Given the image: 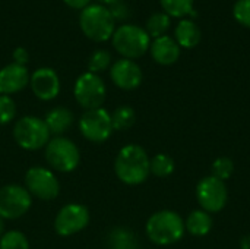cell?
I'll return each mask as SVG.
<instances>
[{"instance_id": "26", "label": "cell", "mask_w": 250, "mask_h": 249, "mask_svg": "<svg viewBox=\"0 0 250 249\" xmlns=\"http://www.w3.org/2000/svg\"><path fill=\"white\" fill-rule=\"evenodd\" d=\"M110 63H111V54L107 50H95L88 60V72L98 75L100 72L108 69Z\"/></svg>"}, {"instance_id": "31", "label": "cell", "mask_w": 250, "mask_h": 249, "mask_svg": "<svg viewBox=\"0 0 250 249\" xmlns=\"http://www.w3.org/2000/svg\"><path fill=\"white\" fill-rule=\"evenodd\" d=\"M13 63H16V65H21V66H25L26 63H28V60H29V54H28V51H26V48H23V47H16L15 50H13Z\"/></svg>"}, {"instance_id": "1", "label": "cell", "mask_w": 250, "mask_h": 249, "mask_svg": "<svg viewBox=\"0 0 250 249\" xmlns=\"http://www.w3.org/2000/svg\"><path fill=\"white\" fill-rule=\"evenodd\" d=\"M151 158L146 151L141 145H126L123 147L116 157L114 172L117 178L126 185H141L144 183L151 170H149Z\"/></svg>"}, {"instance_id": "29", "label": "cell", "mask_w": 250, "mask_h": 249, "mask_svg": "<svg viewBox=\"0 0 250 249\" xmlns=\"http://www.w3.org/2000/svg\"><path fill=\"white\" fill-rule=\"evenodd\" d=\"M233 16L240 25L250 28V0H237L233 6Z\"/></svg>"}, {"instance_id": "4", "label": "cell", "mask_w": 250, "mask_h": 249, "mask_svg": "<svg viewBox=\"0 0 250 249\" xmlns=\"http://www.w3.org/2000/svg\"><path fill=\"white\" fill-rule=\"evenodd\" d=\"M111 44L114 50L123 56V59L135 60L142 57L149 50L151 37L144 28L133 23H125L114 31Z\"/></svg>"}, {"instance_id": "13", "label": "cell", "mask_w": 250, "mask_h": 249, "mask_svg": "<svg viewBox=\"0 0 250 249\" xmlns=\"http://www.w3.org/2000/svg\"><path fill=\"white\" fill-rule=\"evenodd\" d=\"M110 78L116 87L125 91L136 90L142 84V69L139 65L129 59H119L110 68Z\"/></svg>"}, {"instance_id": "10", "label": "cell", "mask_w": 250, "mask_h": 249, "mask_svg": "<svg viewBox=\"0 0 250 249\" xmlns=\"http://www.w3.org/2000/svg\"><path fill=\"white\" fill-rule=\"evenodd\" d=\"M32 204V197L26 188L21 185H6L0 188V217L15 220L28 213Z\"/></svg>"}, {"instance_id": "9", "label": "cell", "mask_w": 250, "mask_h": 249, "mask_svg": "<svg viewBox=\"0 0 250 249\" xmlns=\"http://www.w3.org/2000/svg\"><path fill=\"white\" fill-rule=\"evenodd\" d=\"M196 200L201 210L212 214L224 210L229 201V192L226 182L217 179L215 176L202 178L196 185Z\"/></svg>"}, {"instance_id": "30", "label": "cell", "mask_w": 250, "mask_h": 249, "mask_svg": "<svg viewBox=\"0 0 250 249\" xmlns=\"http://www.w3.org/2000/svg\"><path fill=\"white\" fill-rule=\"evenodd\" d=\"M110 12H111L113 18H114L116 21H123V19H126V18L129 16V9H127V6H126L125 3H122L120 0H117L116 3L111 4Z\"/></svg>"}, {"instance_id": "15", "label": "cell", "mask_w": 250, "mask_h": 249, "mask_svg": "<svg viewBox=\"0 0 250 249\" xmlns=\"http://www.w3.org/2000/svg\"><path fill=\"white\" fill-rule=\"evenodd\" d=\"M29 73L26 66H21L16 63L6 65L0 69V94L12 95L22 91L29 84Z\"/></svg>"}, {"instance_id": "19", "label": "cell", "mask_w": 250, "mask_h": 249, "mask_svg": "<svg viewBox=\"0 0 250 249\" xmlns=\"http://www.w3.org/2000/svg\"><path fill=\"white\" fill-rule=\"evenodd\" d=\"M212 225H214V220H212L211 214L204 210L192 211L188 216V219L185 220V229L190 235L198 236V238L207 236L212 230Z\"/></svg>"}, {"instance_id": "34", "label": "cell", "mask_w": 250, "mask_h": 249, "mask_svg": "<svg viewBox=\"0 0 250 249\" xmlns=\"http://www.w3.org/2000/svg\"><path fill=\"white\" fill-rule=\"evenodd\" d=\"M98 1V4H103V6H105V4H113V3H116L117 0H97Z\"/></svg>"}, {"instance_id": "16", "label": "cell", "mask_w": 250, "mask_h": 249, "mask_svg": "<svg viewBox=\"0 0 250 249\" xmlns=\"http://www.w3.org/2000/svg\"><path fill=\"white\" fill-rule=\"evenodd\" d=\"M149 51L152 59L161 66L174 65L180 57V45L170 35L154 38V41L149 45Z\"/></svg>"}, {"instance_id": "32", "label": "cell", "mask_w": 250, "mask_h": 249, "mask_svg": "<svg viewBox=\"0 0 250 249\" xmlns=\"http://www.w3.org/2000/svg\"><path fill=\"white\" fill-rule=\"evenodd\" d=\"M69 7L72 9H78V10H83L86 6L91 4V0H63Z\"/></svg>"}, {"instance_id": "14", "label": "cell", "mask_w": 250, "mask_h": 249, "mask_svg": "<svg viewBox=\"0 0 250 249\" xmlns=\"http://www.w3.org/2000/svg\"><path fill=\"white\" fill-rule=\"evenodd\" d=\"M29 85L37 98L42 101L54 100L60 92V79L54 69L40 68L29 76Z\"/></svg>"}, {"instance_id": "3", "label": "cell", "mask_w": 250, "mask_h": 249, "mask_svg": "<svg viewBox=\"0 0 250 249\" xmlns=\"http://www.w3.org/2000/svg\"><path fill=\"white\" fill-rule=\"evenodd\" d=\"M79 26L89 40L103 43L113 37L116 31V19L108 7L97 3L81 10Z\"/></svg>"}, {"instance_id": "27", "label": "cell", "mask_w": 250, "mask_h": 249, "mask_svg": "<svg viewBox=\"0 0 250 249\" xmlns=\"http://www.w3.org/2000/svg\"><path fill=\"white\" fill-rule=\"evenodd\" d=\"M211 169H212V176L226 182L234 173V163L229 157H218L217 160H214Z\"/></svg>"}, {"instance_id": "28", "label": "cell", "mask_w": 250, "mask_h": 249, "mask_svg": "<svg viewBox=\"0 0 250 249\" xmlns=\"http://www.w3.org/2000/svg\"><path fill=\"white\" fill-rule=\"evenodd\" d=\"M16 116V106L10 95L0 94V126L10 123Z\"/></svg>"}, {"instance_id": "24", "label": "cell", "mask_w": 250, "mask_h": 249, "mask_svg": "<svg viewBox=\"0 0 250 249\" xmlns=\"http://www.w3.org/2000/svg\"><path fill=\"white\" fill-rule=\"evenodd\" d=\"M174 160L167 154H157L151 158L149 170L157 178H168L174 172Z\"/></svg>"}, {"instance_id": "6", "label": "cell", "mask_w": 250, "mask_h": 249, "mask_svg": "<svg viewBox=\"0 0 250 249\" xmlns=\"http://www.w3.org/2000/svg\"><path fill=\"white\" fill-rule=\"evenodd\" d=\"M44 157L48 166L57 172L69 173L73 172L81 161L79 148L73 141L64 136H54L45 145Z\"/></svg>"}, {"instance_id": "21", "label": "cell", "mask_w": 250, "mask_h": 249, "mask_svg": "<svg viewBox=\"0 0 250 249\" xmlns=\"http://www.w3.org/2000/svg\"><path fill=\"white\" fill-rule=\"evenodd\" d=\"M136 122V113L130 106H119L111 113L113 131H127Z\"/></svg>"}, {"instance_id": "8", "label": "cell", "mask_w": 250, "mask_h": 249, "mask_svg": "<svg viewBox=\"0 0 250 249\" xmlns=\"http://www.w3.org/2000/svg\"><path fill=\"white\" fill-rule=\"evenodd\" d=\"M79 131L89 142H105L113 134L111 114L103 107L85 110V113L79 117Z\"/></svg>"}, {"instance_id": "23", "label": "cell", "mask_w": 250, "mask_h": 249, "mask_svg": "<svg viewBox=\"0 0 250 249\" xmlns=\"http://www.w3.org/2000/svg\"><path fill=\"white\" fill-rule=\"evenodd\" d=\"M195 0H160V4L170 18H185L192 13Z\"/></svg>"}, {"instance_id": "25", "label": "cell", "mask_w": 250, "mask_h": 249, "mask_svg": "<svg viewBox=\"0 0 250 249\" xmlns=\"http://www.w3.org/2000/svg\"><path fill=\"white\" fill-rule=\"evenodd\" d=\"M0 249H29V242L22 232L10 230L0 238Z\"/></svg>"}, {"instance_id": "18", "label": "cell", "mask_w": 250, "mask_h": 249, "mask_svg": "<svg viewBox=\"0 0 250 249\" xmlns=\"http://www.w3.org/2000/svg\"><path fill=\"white\" fill-rule=\"evenodd\" d=\"M44 122H45L50 134H53L56 136H60L62 134H64L72 126V123H73V113L67 107L59 106V107L51 109L45 114Z\"/></svg>"}, {"instance_id": "11", "label": "cell", "mask_w": 250, "mask_h": 249, "mask_svg": "<svg viewBox=\"0 0 250 249\" xmlns=\"http://www.w3.org/2000/svg\"><path fill=\"white\" fill-rule=\"evenodd\" d=\"M25 188L31 197L42 201H53L60 192L56 175L45 167H31L25 175Z\"/></svg>"}, {"instance_id": "35", "label": "cell", "mask_w": 250, "mask_h": 249, "mask_svg": "<svg viewBox=\"0 0 250 249\" xmlns=\"http://www.w3.org/2000/svg\"><path fill=\"white\" fill-rule=\"evenodd\" d=\"M4 235V222H3V219L0 217V238Z\"/></svg>"}, {"instance_id": "5", "label": "cell", "mask_w": 250, "mask_h": 249, "mask_svg": "<svg viewBox=\"0 0 250 249\" xmlns=\"http://www.w3.org/2000/svg\"><path fill=\"white\" fill-rule=\"evenodd\" d=\"M50 131L44 122L37 116H23L13 126L15 142L28 151H35L45 147L50 141Z\"/></svg>"}, {"instance_id": "12", "label": "cell", "mask_w": 250, "mask_h": 249, "mask_svg": "<svg viewBox=\"0 0 250 249\" xmlns=\"http://www.w3.org/2000/svg\"><path fill=\"white\" fill-rule=\"evenodd\" d=\"M89 223V211L82 204L64 205L54 219V230L59 236L67 238L83 230Z\"/></svg>"}, {"instance_id": "22", "label": "cell", "mask_w": 250, "mask_h": 249, "mask_svg": "<svg viewBox=\"0 0 250 249\" xmlns=\"http://www.w3.org/2000/svg\"><path fill=\"white\" fill-rule=\"evenodd\" d=\"M171 26V19L167 13L164 12H157L154 15L149 16V19L146 21V28L145 31L148 32L149 37L158 38L163 35H167V31Z\"/></svg>"}, {"instance_id": "33", "label": "cell", "mask_w": 250, "mask_h": 249, "mask_svg": "<svg viewBox=\"0 0 250 249\" xmlns=\"http://www.w3.org/2000/svg\"><path fill=\"white\" fill-rule=\"evenodd\" d=\"M240 249H250V235H246L240 239Z\"/></svg>"}, {"instance_id": "7", "label": "cell", "mask_w": 250, "mask_h": 249, "mask_svg": "<svg viewBox=\"0 0 250 249\" xmlns=\"http://www.w3.org/2000/svg\"><path fill=\"white\" fill-rule=\"evenodd\" d=\"M73 94L81 107H83L85 110H92L103 106V103L105 101L107 88L104 81L98 75L85 72L76 79Z\"/></svg>"}, {"instance_id": "2", "label": "cell", "mask_w": 250, "mask_h": 249, "mask_svg": "<svg viewBox=\"0 0 250 249\" xmlns=\"http://www.w3.org/2000/svg\"><path fill=\"white\" fill-rule=\"evenodd\" d=\"M185 220L171 210H163L154 213L145 226L148 239L161 247L173 245L179 242L185 235Z\"/></svg>"}, {"instance_id": "17", "label": "cell", "mask_w": 250, "mask_h": 249, "mask_svg": "<svg viewBox=\"0 0 250 249\" xmlns=\"http://www.w3.org/2000/svg\"><path fill=\"white\" fill-rule=\"evenodd\" d=\"M202 32L201 28L196 25V22L190 19H180L176 31H174V40L180 45V48H193L201 43Z\"/></svg>"}, {"instance_id": "20", "label": "cell", "mask_w": 250, "mask_h": 249, "mask_svg": "<svg viewBox=\"0 0 250 249\" xmlns=\"http://www.w3.org/2000/svg\"><path fill=\"white\" fill-rule=\"evenodd\" d=\"M108 249H138L139 242L136 235L126 227H116L108 233Z\"/></svg>"}]
</instances>
